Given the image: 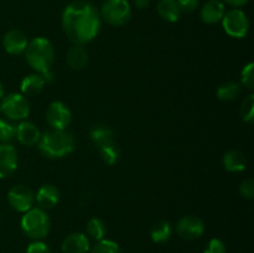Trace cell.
<instances>
[{
    "label": "cell",
    "instance_id": "4316f807",
    "mask_svg": "<svg viewBox=\"0 0 254 253\" xmlns=\"http://www.w3.org/2000/svg\"><path fill=\"white\" fill-rule=\"evenodd\" d=\"M91 253H124V252L118 243H116L114 241L103 238V240L98 241V242L93 246Z\"/></svg>",
    "mask_w": 254,
    "mask_h": 253
},
{
    "label": "cell",
    "instance_id": "f1b7e54d",
    "mask_svg": "<svg viewBox=\"0 0 254 253\" xmlns=\"http://www.w3.org/2000/svg\"><path fill=\"white\" fill-rule=\"evenodd\" d=\"M241 86H245L246 88L252 91L254 88V63L250 62L246 64L241 73Z\"/></svg>",
    "mask_w": 254,
    "mask_h": 253
},
{
    "label": "cell",
    "instance_id": "7a4b0ae2",
    "mask_svg": "<svg viewBox=\"0 0 254 253\" xmlns=\"http://www.w3.org/2000/svg\"><path fill=\"white\" fill-rule=\"evenodd\" d=\"M25 57L29 66L41 74L47 82L52 81V66L55 62V49L46 37H35L27 44Z\"/></svg>",
    "mask_w": 254,
    "mask_h": 253
},
{
    "label": "cell",
    "instance_id": "44dd1931",
    "mask_svg": "<svg viewBox=\"0 0 254 253\" xmlns=\"http://www.w3.org/2000/svg\"><path fill=\"white\" fill-rule=\"evenodd\" d=\"M171 235H173V226L165 220L158 221L156 223H154L150 230L151 240H153V242L159 243V245L168 242L171 238Z\"/></svg>",
    "mask_w": 254,
    "mask_h": 253
},
{
    "label": "cell",
    "instance_id": "83f0119b",
    "mask_svg": "<svg viewBox=\"0 0 254 253\" xmlns=\"http://www.w3.org/2000/svg\"><path fill=\"white\" fill-rule=\"evenodd\" d=\"M15 139V126L0 118V144H6Z\"/></svg>",
    "mask_w": 254,
    "mask_h": 253
},
{
    "label": "cell",
    "instance_id": "484cf974",
    "mask_svg": "<svg viewBox=\"0 0 254 253\" xmlns=\"http://www.w3.org/2000/svg\"><path fill=\"white\" fill-rule=\"evenodd\" d=\"M240 116L243 122L252 124L254 121V94H248L243 99L240 108Z\"/></svg>",
    "mask_w": 254,
    "mask_h": 253
},
{
    "label": "cell",
    "instance_id": "f546056e",
    "mask_svg": "<svg viewBox=\"0 0 254 253\" xmlns=\"http://www.w3.org/2000/svg\"><path fill=\"white\" fill-rule=\"evenodd\" d=\"M240 193L242 197L252 200L254 197V180L252 178L245 179L240 185Z\"/></svg>",
    "mask_w": 254,
    "mask_h": 253
},
{
    "label": "cell",
    "instance_id": "7402d4cb",
    "mask_svg": "<svg viewBox=\"0 0 254 253\" xmlns=\"http://www.w3.org/2000/svg\"><path fill=\"white\" fill-rule=\"evenodd\" d=\"M242 92V86L241 83L235 81L226 82V83L221 84L217 89V97L220 101L223 102H231L235 101L236 98H238Z\"/></svg>",
    "mask_w": 254,
    "mask_h": 253
},
{
    "label": "cell",
    "instance_id": "d4e9b609",
    "mask_svg": "<svg viewBox=\"0 0 254 253\" xmlns=\"http://www.w3.org/2000/svg\"><path fill=\"white\" fill-rule=\"evenodd\" d=\"M86 232H87V237L92 238L93 241H101L103 240L104 236L107 233V227L106 223L101 220V218H91L87 223L86 227Z\"/></svg>",
    "mask_w": 254,
    "mask_h": 253
},
{
    "label": "cell",
    "instance_id": "603a6c76",
    "mask_svg": "<svg viewBox=\"0 0 254 253\" xmlns=\"http://www.w3.org/2000/svg\"><path fill=\"white\" fill-rule=\"evenodd\" d=\"M99 149V154H101V158L107 165H114L116 163H118V160L121 159L122 150L119 148V145L114 141H109V143L102 145Z\"/></svg>",
    "mask_w": 254,
    "mask_h": 253
},
{
    "label": "cell",
    "instance_id": "ba28073f",
    "mask_svg": "<svg viewBox=\"0 0 254 253\" xmlns=\"http://www.w3.org/2000/svg\"><path fill=\"white\" fill-rule=\"evenodd\" d=\"M46 122L54 130H66L72 122V113L62 102H52L46 109Z\"/></svg>",
    "mask_w": 254,
    "mask_h": 253
},
{
    "label": "cell",
    "instance_id": "e575fe53",
    "mask_svg": "<svg viewBox=\"0 0 254 253\" xmlns=\"http://www.w3.org/2000/svg\"><path fill=\"white\" fill-rule=\"evenodd\" d=\"M135 7H138L139 10H144L146 7H149L150 5V0H133Z\"/></svg>",
    "mask_w": 254,
    "mask_h": 253
},
{
    "label": "cell",
    "instance_id": "d6a6232c",
    "mask_svg": "<svg viewBox=\"0 0 254 253\" xmlns=\"http://www.w3.org/2000/svg\"><path fill=\"white\" fill-rule=\"evenodd\" d=\"M181 12H192L200 5V0H176Z\"/></svg>",
    "mask_w": 254,
    "mask_h": 253
},
{
    "label": "cell",
    "instance_id": "3957f363",
    "mask_svg": "<svg viewBox=\"0 0 254 253\" xmlns=\"http://www.w3.org/2000/svg\"><path fill=\"white\" fill-rule=\"evenodd\" d=\"M40 153L50 159L64 158L73 151L74 139L67 130H49L41 134L37 143Z\"/></svg>",
    "mask_w": 254,
    "mask_h": 253
},
{
    "label": "cell",
    "instance_id": "e0dca14e",
    "mask_svg": "<svg viewBox=\"0 0 254 253\" xmlns=\"http://www.w3.org/2000/svg\"><path fill=\"white\" fill-rule=\"evenodd\" d=\"M67 64L73 71H81L88 64V51L83 45L73 44L67 51Z\"/></svg>",
    "mask_w": 254,
    "mask_h": 253
},
{
    "label": "cell",
    "instance_id": "2e32d148",
    "mask_svg": "<svg viewBox=\"0 0 254 253\" xmlns=\"http://www.w3.org/2000/svg\"><path fill=\"white\" fill-rule=\"evenodd\" d=\"M225 14L226 6L222 0H208L201 9L200 16L205 24L212 25L220 22Z\"/></svg>",
    "mask_w": 254,
    "mask_h": 253
},
{
    "label": "cell",
    "instance_id": "1f68e13d",
    "mask_svg": "<svg viewBox=\"0 0 254 253\" xmlns=\"http://www.w3.org/2000/svg\"><path fill=\"white\" fill-rule=\"evenodd\" d=\"M26 253H51V250L47 243L42 242L41 240H36L27 246Z\"/></svg>",
    "mask_w": 254,
    "mask_h": 253
},
{
    "label": "cell",
    "instance_id": "30bf717a",
    "mask_svg": "<svg viewBox=\"0 0 254 253\" xmlns=\"http://www.w3.org/2000/svg\"><path fill=\"white\" fill-rule=\"evenodd\" d=\"M203 232H205V223L197 216H184L176 223V233L186 241L197 240L203 235Z\"/></svg>",
    "mask_w": 254,
    "mask_h": 253
},
{
    "label": "cell",
    "instance_id": "4fadbf2b",
    "mask_svg": "<svg viewBox=\"0 0 254 253\" xmlns=\"http://www.w3.org/2000/svg\"><path fill=\"white\" fill-rule=\"evenodd\" d=\"M15 138L22 145L34 146L39 143L41 138V131L34 123L27 121H21L17 126H15Z\"/></svg>",
    "mask_w": 254,
    "mask_h": 253
},
{
    "label": "cell",
    "instance_id": "8fae6325",
    "mask_svg": "<svg viewBox=\"0 0 254 253\" xmlns=\"http://www.w3.org/2000/svg\"><path fill=\"white\" fill-rule=\"evenodd\" d=\"M17 169V151L10 143L0 144V179H6Z\"/></svg>",
    "mask_w": 254,
    "mask_h": 253
},
{
    "label": "cell",
    "instance_id": "6da1fadb",
    "mask_svg": "<svg viewBox=\"0 0 254 253\" xmlns=\"http://www.w3.org/2000/svg\"><path fill=\"white\" fill-rule=\"evenodd\" d=\"M101 14L93 4L76 0L62 12V29L72 44L84 45L97 37L101 30Z\"/></svg>",
    "mask_w": 254,
    "mask_h": 253
},
{
    "label": "cell",
    "instance_id": "4dcf8cb0",
    "mask_svg": "<svg viewBox=\"0 0 254 253\" xmlns=\"http://www.w3.org/2000/svg\"><path fill=\"white\" fill-rule=\"evenodd\" d=\"M203 253H226V245L220 238H212L208 241Z\"/></svg>",
    "mask_w": 254,
    "mask_h": 253
},
{
    "label": "cell",
    "instance_id": "277c9868",
    "mask_svg": "<svg viewBox=\"0 0 254 253\" xmlns=\"http://www.w3.org/2000/svg\"><path fill=\"white\" fill-rule=\"evenodd\" d=\"M20 226L25 235L32 240H42L51 230V220L45 210L40 207H32L24 212L20 221Z\"/></svg>",
    "mask_w": 254,
    "mask_h": 253
},
{
    "label": "cell",
    "instance_id": "52a82bcc",
    "mask_svg": "<svg viewBox=\"0 0 254 253\" xmlns=\"http://www.w3.org/2000/svg\"><path fill=\"white\" fill-rule=\"evenodd\" d=\"M221 21L226 34L235 39H243L250 31V19L241 9H232L227 11Z\"/></svg>",
    "mask_w": 254,
    "mask_h": 253
},
{
    "label": "cell",
    "instance_id": "5bb4252c",
    "mask_svg": "<svg viewBox=\"0 0 254 253\" xmlns=\"http://www.w3.org/2000/svg\"><path fill=\"white\" fill-rule=\"evenodd\" d=\"M91 248L89 238L82 232L69 233L64 238L61 250L64 253H87Z\"/></svg>",
    "mask_w": 254,
    "mask_h": 253
},
{
    "label": "cell",
    "instance_id": "836d02e7",
    "mask_svg": "<svg viewBox=\"0 0 254 253\" xmlns=\"http://www.w3.org/2000/svg\"><path fill=\"white\" fill-rule=\"evenodd\" d=\"M250 0H223V2L228 4L230 6L235 7V9H238L241 6H245Z\"/></svg>",
    "mask_w": 254,
    "mask_h": 253
},
{
    "label": "cell",
    "instance_id": "9a60e30c",
    "mask_svg": "<svg viewBox=\"0 0 254 253\" xmlns=\"http://www.w3.org/2000/svg\"><path fill=\"white\" fill-rule=\"evenodd\" d=\"M35 201L37 202L39 207L45 211L50 210V208H54L60 201L59 189L55 185H52V184H45V185H42L37 190L36 196H35Z\"/></svg>",
    "mask_w": 254,
    "mask_h": 253
},
{
    "label": "cell",
    "instance_id": "7c38bea8",
    "mask_svg": "<svg viewBox=\"0 0 254 253\" xmlns=\"http://www.w3.org/2000/svg\"><path fill=\"white\" fill-rule=\"evenodd\" d=\"M27 44V36L21 30H9L2 37V47L10 55H20L25 52Z\"/></svg>",
    "mask_w": 254,
    "mask_h": 253
},
{
    "label": "cell",
    "instance_id": "ffe728a7",
    "mask_svg": "<svg viewBox=\"0 0 254 253\" xmlns=\"http://www.w3.org/2000/svg\"><path fill=\"white\" fill-rule=\"evenodd\" d=\"M158 14L168 22H176L180 19L181 10L176 0H159Z\"/></svg>",
    "mask_w": 254,
    "mask_h": 253
},
{
    "label": "cell",
    "instance_id": "cb8c5ba5",
    "mask_svg": "<svg viewBox=\"0 0 254 253\" xmlns=\"http://www.w3.org/2000/svg\"><path fill=\"white\" fill-rule=\"evenodd\" d=\"M89 138L94 145L101 148L104 144L113 141V130L107 126H96L94 128H92Z\"/></svg>",
    "mask_w": 254,
    "mask_h": 253
},
{
    "label": "cell",
    "instance_id": "5b68a950",
    "mask_svg": "<svg viewBox=\"0 0 254 253\" xmlns=\"http://www.w3.org/2000/svg\"><path fill=\"white\" fill-rule=\"evenodd\" d=\"M101 19L112 26H123L131 17V6L127 0H106L101 7Z\"/></svg>",
    "mask_w": 254,
    "mask_h": 253
},
{
    "label": "cell",
    "instance_id": "d590c367",
    "mask_svg": "<svg viewBox=\"0 0 254 253\" xmlns=\"http://www.w3.org/2000/svg\"><path fill=\"white\" fill-rule=\"evenodd\" d=\"M4 96H5V89H4V86H2V83L0 82V101L4 98Z\"/></svg>",
    "mask_w": 254,
    "mask_h": 253
},
{
    "label": "cell",
    "instance_id": "d6986e66",
    "mask_svg": "<svg viewBox=\"0 0 254 253\" xmlns=\"http://www.w3.org/2000/svg\"><path fill=\"white\" fill-rule=\"evenodd\" d=\"M222 164L226 170L230 173H240L247 166V159L240 150H230L223 155Z\"/></svg>",
    "mask_w": 254,
    "mask_h": 253
},
{
    "label": "cell",
    "instance_id": "9c48e42d",
    "mask_svg": "<svg viewBox=\"0 0 254 253\" xmlns=\"http://www.w3.org/2000/svg\"><path fill=\"white\" fill-rule=\"evenodd\" d=\"M7 203L17 212H26L32 208L35 202V193L25 185H15L7 192Z\"/></svg>",
    "mask_w": 254,
    "mask_h": 253
},
{
    "label": "cell",
    "instance_id": "ac0fdd59",
    "mask_svg": "<svg viewBox=\"0 0 254 253\" xmlns=\"http://www.w3.org/2000/svg\"><path fill=\"white\" fill-rule=\"evenodd\" d=\"M45 84H46V81H45L44 77H42L41 74L39 73L29 74V76L24 77V79L21 81V84H20L21 94L25 97L37 96L39 93H41Z\"/></svg>",
    "mask_w": 254,
    "mask_h": 253
},
{
    "label": "cell",
    "instance_id": "8992f818",
    "mask_svg": "<svg viewBox=\"0 0 254 253\" xmlns=\"http://www.w3.org/2000/svg\"><path fill=\"white\" fill-rule=\"evenodd\" d=\"M0 113L11 121L21 122L30 114V103L25 96L20 93H10L0 101Z\"/></svg>",
    "mask_w": 254,
    "mask_h": 253
}]
</instances>
